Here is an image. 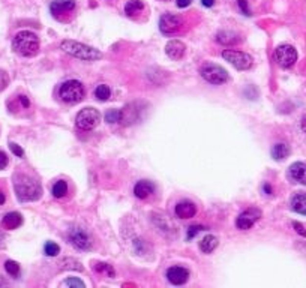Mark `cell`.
<instances>
[{
	"label": "cell",
	"mask_w": 306,
	"mask_h": 288,
	"mask_svg": "<svg viewBox=\"0 0 306 288\" xmlns=\"http://www.w3.org/2000/svg\"><path fill=\"white\" fill-rule=\"evenodd\" d=\"M2 224L6 230H15L23 224V216L18 212H9L3 216Z\"/></svg>",
	"instance_id": "20"
},
{
	"label": "cell",
	"mask_w": 306,
	"mask_h": 288,
	"mask_svg": "<svg viewBox=\"0 0 306 288\" xmlns=\"http://www.w3.org/2000/svg\"><path fill=\"white\" fill-rule=\"evenodd\" d=\"M291 209L300 215H306V194H296L291 198Z\"/></svg>",
	"instance_id": "23"
},
{
	"label": "cell",
	"mask_w": 306,
	"mask_h": 288,
	"mask_svg": "<svg viewBox=\"0 0 306 288\" xmlns=\"http://www.w3.org/2000/svg\"><path fill=\"white\" fill-rule=\"evenodd\" d=\"M9 149H11V152H12L15 156H18V158H23V156H24V150H23V149L18 146V144H15V143H11V144H9Z\"/></svg>",
	"instance_id": "34"
},
{
	"label": "cell",
	"mask_w": 306,
	"mask_h": 288,
	"mask_svg": "<svg viewBox=\"0 0 306 288\" xmlns=\"http://www.w3.org/2000/svg\"><path fill=\"white\" fill-rule=\"evenodd\" d=\"M8 84H9V77H8V74H6L5 71L0 69V92L5 90V89L8 87Z\"/></svg>",
	"instance_id": "31"
},
{
	"label": "cell",
	"mask_w": 306,
	"mask_h": 288,
	"mask_svg": "<svg viewBox=\"0 0 306 288\" xmlns=\"http://www.w3.org/2000/svg\"><path fill=\"white\" fill-rule=\"evenodd\" d=\"M275 59L279 66L282 68H291L297 62V51L293 45L282 44L275 50Z\"/></svg>",
	"instance_id": "8"
},
{
	"label": "cell",
	"mask_w": 306,
	"mask_h": 288,
	"mask_svg": "<svg viewBox=\"0 0 306 288\" xmlns=\"http://www.w3.org/2000/svg\"><path fill=\"white\" fill-rule=\"evenodd\" d=\"M144 9V3L141 0H128L125 5V14L128 17H135L141 14V11Z\"/></svg>",
	"instance_id": "22"
},
{
	"label": "cell",
	"mask_w": 306,
	"mask_h": 288,
	"mask_svg": "<svg viewBox=\"0 0 306 288\" xmlns=\"http://www.w3.org/2000/svg\"><path fill=\"white\" fill-rule=\"evenodd\" d=\"M263 188H264V191H266V194H272V189H270V186H269L267 183H266Z\"/></svg>",
	"instance_id": "43"
},
{
	"label": "cell",
	"mask_w": 306,
	"mask_h": 288,
	"mask_svg": "<svg viewBox=\"0 0 306 288\" xmlns=\"http://www.w3.org/2000/svg\"><path fill=\"white\" fill-rule=\"evenodd\" d=\"M192 3V0H176V5L179 8H186V6H189Z\"/></svg>",
	"instance_id": "38"
},
{
	"label": "cell",
	"mask_w": 306,
	"mask_h": 288,
	"mask_svg": "<svg viewBox=\"0 0 306 288\" xmlns=\"http://www.w3.org/2000/svg\"><path fill=\"white\" fill-rule=\"evenodd\" d=\"M5 285V281L2 279V276H0V287H3Z\"/></svg>",
	"instance_id": "44"
},
{
	"label": "cell",
	"mask_w": 306,
	"mask_h": 288,
	"mask_svg": "<svg viewBox=\"0 0 306 288\" xmlns=\"http://www.w3.org/2000/svg\"><path fill=\"white\" fill-rule=\"evenodd\" d=\"M185 51H186V47L182 41H170L167 45H165V53L170 59L173 60H179L185 56Z\"/></svg>",
	"instance_id": "15"
},
{
	"label": "cell",
	"mask_w": 306,
	"mask_h": 288,
	"mask_svg": "<svg viewBox=\"0 0 306 288\" xmlns=\"http://www.w3.org/2000/svg\"><path fill=\"white\" fill-rule=\"evenodd\" d=\"M101 122V114L96 108L93 107H86L83 108L75 119V126L80 131H92L95 129Z\"/></svg>",
	"instance_id": "5"
},
{
	"label": "cell",
	"mask_w": 306,
	"mask_h": 288,
	"mask_svg": "<svg viewBox=\"0 0 306 288\" xmlns=\"http://www.w3.org/2000/svg\"><path fill=\"white\" fill-rule=\"evenodd\" d=\"M68 237H69V242L72 243L77 249H81V251H89L92 248V245H93L89 234L83 228H80V227L71 228Z\"/></svg>",
	"instance_id": "10"
},
{
	"label": "cell",
	"mask_w": 306,
	"mask_h": 288,
	"mask_svg": "<svg viewBox=\"0 0 306 288\" xmlns=\"http://www.w3.org/2000/svg\"><path fill=\"white\" fill-rule=\"evenodd\" d=\"M200 74L210 84H224L228 81V72L219 65H213V63L204 65L200 71Z\"/></svg>",
	"instance_id": "6"
},
{
	"label": "cell",
	"mask_w": 306,
	"mask_h": 288,
	"mask_svg": "<svg viewBox=\"0 0 306 288\" xmlns=\"http://www.w3.org/2000/svg\"><path fill=\"white\" fill-rule=\"evenodd\" d=\"M182 26H183V20L176 14H165L159 20V30L164 35H174L180 30Z\"/></svg>",
	"instance_id": "9"
},
{
	"label": "cell",
	"mask_w": 306,
	"mask_h": 288,
	"mask_svg": "<svg viewBox=\"0 0 306 288\" xmlns=\"http://www.w3.org/2000/svg\"><path fill=\"white\" fill-rule=\"evenodd\" d=\"M5 201H6V197H5V194H3V192L0 191V206H2Z\"/></svg>",
	"instance_id": "42"
},
{
	"label": "cell",
	"mask_w": 306,
	"mask_h": 288,
	"mask_svg": "<svg viewBox=\"0 0 306 288\" xmlns=\"http://www.w3.org/2000/svg\"><path fill=\"white\" fill-rule=\"evenodd\" d=\"M14 189H15L17 198L23 203L36 201L42 195L41 183L26 173H17L14 176Z\"/></svg>",
	"instance_id": "1"
},
{
	"label": "cell",
	"mask_w": 306,
	"mask_h": 288,
	"mask_svg": "<svg viewBox=\"0 0 306 288\" xmlns=\"http://www.w3.org/2000/svg\"><path fill=\"white\" fill-rule=\"evenodd\" d=\"M95 269L98 270V272H108V275L113 278L114 276V272H113V269H111V266L110 264H104V263H99V264H96L95 266Z\"/></svg>",
	"instance_id": "32"
},
{
	"label": "cell",
	"mask_w": 306,
	"mask_h": 288,
	"mask_svg": "<svg viewBox=\"0 0 306 288\" xmlns=\"http://www.w3.org/2000/svg\"><path fill=\"white\" fill-rule=\"evenodd\" d=\"M300 125H302V129H303V132L306 134V114L302 117V122H300Z\"/></svg>",
	"instance_id": "41"
},
{
	"label": "cell",
	"mask_w": 306,
	"mask_h": 288,
	"mask_svg": "<svg viewBox=\"0 0 306 288\" xmlns=\"http://www.w3.org/2000/svg\"><path fill=\"white\" fill-rule=\"evenodd\" d=\"M288 155H290V147H288V144H285V143H278V144H275L273 149H272V156L276 161L285 159Z\"/></svg>",
	"instance_id": "24"
},
{
	"label": "cell",
	"mask_w": 306,
	"mask_h": 288,
	"mask_svg": "<svg viewBox=\"0 0 306 288\" xmlns=\"http://www.w3.org/2000/svg\"><path fill=\"white\" fill-rule=\"evenodd\" d=\"M51 194L56 197V198H62L68 194V183L65 180H57L54 185H53V189H51Z\"/></svg>",
	"instance_id": "25"
},
{
	"label": "cell",
	"mask_w": 306,
	"mask_h": 288,
	"mask_svg": "<svg viewBox=\"0 0 306 288\" xmlns=\"http://www.w3.org/2000/svg\"><path fill=\"white\" fill-rule=\"evenodd\" d=\"M204 228L201 227V225H191L189 228H188V234H186V237H188V240H191V239H194L200 231H203Z\"/></svg>",
	"instance_id": "30"
},
{
	"label": "cell",
	"mask_w": 306,
	"mask_h": 288,
	"mask_svg": "<svg viewBox=\"0 0 306 288\" xmlns=\"http://www.w3.org/2000/svg\"><path fill=\"white\" fill-rule=\"evenodd\" d=\"M222 59H225V62L231 63L239 71H246L252 66V56L240 50H224Z\"/></svg>",
	"instance_id": "7"
},
{
	"label": "cell",
	"mask_w": 306,
	"mask_h": 288,
	"mask_svg": "<svg viewBox=\"0 0 306 288\" xmlns=\"http://www.w3.org/2000/svg\"><path fill=\"white\" fill-rule=\"evenodd\" d=\"M164 2H168V0H164Z\"/></svg>",
	"instance_id": "45"
},
{
	"label": "cell",
	"mask_w": 306,
	"mask_h": 288,
	"mask_svg": "<svg viewBox=\"0 0 306 288\" xmlns=\"http://www.w3.org/2000/svg\"><path fill=\"white\" fill-rule=\"evenodd\" d=\"M44 251H45V255H48V257H56L59 252H60V248L57 243L54 242H47L45 246H44Z\"/></svg>",
	"instance_id": "29"
},
{
	"label": "cell",
	"mask_w": 306,
	"mask_h": 288,
	"mask_svg": "<svg viewBox=\"0 0 306 288\" xmlns=\"http://www.w3.org/2000/svg\"><path fill=\"white\" fill-rule=\"evenodd\" d=\"M167 279L173 285H183L188 279H189V270L185 267H180V266L170 267L167 270Z\"/></svg>",
	"instance_id": "13"
},
{
	"label": "cell",
	"mask_w": 306,
	"mask_h": 288,
	"mask_svg": "<svg viewBox=\"0 0 306 288\" xmlns=\"http://www.w3.org/2000/svg\"><path fill=\"white\" fill-rule=\"evenodd\" d=\"M75 9V0H53L50 5V11L54 18L65 20V15L72 14Z\"/></svg>",
	"instance_id": "12"
},
{
	"label": "cell",
	"mask_w": 306,
	"mask_h": 288,
	"mask_svg": "<svg viewBox=\"0 0 306 288\" xmlns=\"http://www.w3.org/2000/svg\"><path fill=\"white\" fill-rule=\"evenodd\" d=\"M219 242H218V237L213 236V234H207L201 239V242H200V249L204 252V254H210V252H213L216 248H218Z\"/></svg>",
	"instance_id": "21"
},
{
	"label": "cell",
	"mask_w": 306,
	"mask_h": 288,
	"mask_svg": "<svg viewBox=\"0 0 306 288\" xmlns=\"http://www.w3.org/2000/svg\"><path fill=\"white\" fill-rule=\"evenodd\" d=\"M237 5H239L240 11L243 12V15H246V17L251 15V11L248 8V2H246V0H237Z\"/></svg>",
	"instance_id": "35"
},
{
	"label": "cell",
	"mask_w": 306,
	"mask_h": 288,
	"mask_svg": "<svg viewBox=\"0 0 306 288\" xmlns=\"http://www.w3.org/2000/svg\"><path fill=\"white\" fill-rule=\"evenodd\" d=\"M5 269H6V272H8L11 276H14V278H17V276L20 275V264H18L17 261L8 260V261L5 263Z\"/></svg>",
	"instance_id": "28"
},
{
	"label": "cell",
	"mask_w": 306,
	"mask_h": 288,
	"mask_svg": "<svg viewBox=\"0 0 306 288\" xmlns=\"http://www.w3.org/2000/svg\"><path fill=\"white\" fill-rule=\"evenodd\" d=\"M105 120L108 123H119V122H122V110H110V111H107Z\"/></svg>",
	"instance_id": "27"
},
{
	"label": "cell",
	"mask_w": 306,
	"mask_h": 288,
	"mask_svg": "<svg viewBox=\"0 0 306 288\" xmlns=\"http://www.w3.org/2000/svg\"><path fill=\"white\" fill-rule=\"evenodd\" d=\"M8 162H9L8 155H6L5 152L0 150V170H3V168H6V167H8Z\"/></svg>",
	"instance_id": "36"
},
{
	"label": "cell",
	"mask_w": 306,
	"mask_h": 288,
	"mask_svg": "<svg viewBox=\"0 0 306 288\" xmlns=\"http://www.w3.org/2000/svg\"><path fill=\"white\" fill-rule=\"evenodd\" d=\"M135 105L137 104H131V105H126L122 110V123L123 125H132L140 119V113L141 111L138 108H135Z\"/></svg>",
	"instance_id": "18"
},
{
	"label": "cell",
	"mask_w": 306,
	"mask_h": 288,
	"mask_svg": "<svg viewBox=\"0 0 306 288\" xmlns=\"http://www.w3.org/2000/svg\"><path fill=\"white\" fill-rule=\"evenodd\" d=\"M293 227H294V230H296L300 236L306 237V228H305L300 222H293Z\"/></svg>",
	"instance_id": "37"
},
{
	"label": "cell",
	"mask_w": 306,
	"mask_h": 288,
	"mask_svg": "<svg viewBox=\"0 0 306 288\" xmlns=\"http://www.w3.org/2000/svg\"><path fill=\"white\" fill-rule=\"evenodd\" d=\"M84 86L77 80H69L60 86L59 96L66 104H78L84 98Z\"/></svg>",
	"instance_id": "4"
},
{
	"label": "cell",
	"mask_w": 306,
	"mask_h": 288,
	"mask_svg": "<svg viewBox=\"0 0 306 288\" xmlns=\"http://www.w3.org/2000/svg\"><path fill=\"white\" fill-rule=\"evenodd\" d=\"M216 41L218 44L221 45H236L242 41L240 35H237L236 32H231V30H221L218 35H216Z\"/></svg>",
	"instance_id": "19"
},
{
	"label": "cell",
	"mask_w": 306,
	"mask_h": 288,
	"mask_svg": "<svg viewBox=\"0 0 306 288\" xmlns=\"http://www.w3.org/2000/svg\"><path fill=\"white\" fill-rule=\"evenodd\" d=\"M195 213H197V207L189 200H183V201L177 203V206H176V216L180 219H189Z\"/></svg>",
	"instance_id": "14"
},
{
	"label": "cell",
	"mask_w": 306,
	"mask_h": 288,
	"mask_svg": "<svg viewBox=\"0 0 306 288\" xmlns=\"http://www.w3.org/2000/svg\"><path fill=\"white\" fill-rule=\"evenodd\" d=\"M95 96H96V99L98 101H107L110 96H111V90H110V87L108 86H105V84H99L96 89H95Z\"/></svg>",
	"instance_id": "26"
},
{
	"label": "cell",
	"mask_w": 306,
	"mask_h": 288,
	"mask_svg": "<svg viewBox=\"0 0 306 288\" xmlns=\"http://www.w3.org/2000/svg\"><path fill=\"white\" fill-rule=\"evenodd\" d=\"M260 218H261V210L257 207H251L239 215V218L236 221V227L242 231L249 230Z\"/></svg>",
	"instance_id": "11"
},
{
	"label": "cell",
	"mask_w": 306,
	"mask_h": 288,
	"mask_svg": "<svg viewBox=\"0 0 306 288\" xmlns=\"http://www.w3.org/2000/svg\"><path fill=\"white\" fill-rule=\"evenodd\" d=\"M201 3L206 6V8H212L215 5V0H201Z\"/></svg>",
	"instance_id": "40"
},
{
	"label": "cell",
	"mask_w": 306,
	"mask_h": 288,
	"mask_svg": "<svg viewBox=\"0 0 306 288\" xmlns=\"http://www.w3.org/2000/svg\"><path fill=\"white\" fill-rule=\"evenodd\" d=\"M20 102H21V105L24 107V108H29V105H30L27 96H20Z\"/></svg>",
	"instance_id": "39"
},
{
	"label": "cell",
	"mask_w": 306,
	"mask_h": 288,
	"mask_svg": "<svg viewBox=\"0 0 306 288\" xmlns=\"http://www.w3.org/2000/svg\"><path fill=\"white\" fill-rule=\"evenodd\" d=\"M291 180L306 185V162H294L288 171Z\"/></svg>",
	"instance_id": "16"
},
{
	"label": "cell",
	"mask_w": 306,
	"mask_h": 288,
	"mask_svg": "<svg viewBox=\"0 0 306 288\" xmlns=\"http://www.w3.org/2000/svg\"><path fill=\"white\" fill-rule=\"evenodd\" d=\"M65 285H66V287H77V288H81V287H84V282L80 281V279H77V278H69V279L65 281Z\"/></svg>",
	"instance_id": "33"
},
{
	"label": "cell",
	"mask_w": 306,
	"mask_h": 288,
	"mask_svg": "<svg viewBox=\"0 0 306 288\" xmlns=\"http://www.w3.org/2000/svg\"><path fill=\"white\" fill-rule=\"evenodd\" d=\"M155 192V186L152 185V182L149 180H140L135 188H134V194L137 198H141V200H144L147 197H150L152 194Z\"/></svg>",
	"instance_id": "17"
},
{
	"label": "cell",
	"mask_w": 306,
	"mask_h": 288,
	"mask_svg": "<svg viewBox=\"0 0 306 288\" xmlns=\"http://www.w3.org/2000/svg\"><path fill=\"white\" fill-rule=\"evenodd\" d=\"M60 50H63L69 56H74L86 62H95V60L102 59V53L95 50L93 47H89L77 41H71V39H65L60 42Z\"/></svg>",
	"instance_id": "3"
},
{
	"label": "cell",
	"mask_w": 306,
	"mask_h": 288,
	"mask_svg": "<svg viewBox=\"0 0 306 288\" xmlns=\"http://www.w3.org/2000/svg\"><path fill=\"white\" fill-rule=\"evenodd\" d=\"M12 50L18 56L33 57L39 51V38L30 30L18 32L12 41Z\"/></svg>",
	"instance_id": "2"
}]
</instances>
